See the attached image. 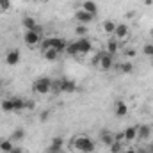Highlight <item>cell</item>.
Returning a JSON list of instances; mask_svg holds the SVG:
<instances>
[{
  "instance_id": "6da1fadb",
  "label": "cell",
  "mask_w": 153,
  "mask_h": 153,
  "mask_svg": "<svg viewBox=\"0 0 153 153\" xmlns=\"http://www.w3.org/2000/svg\"><path fill=\"white\" fill-rule=\"evenodd\" d=\"M71 148L80 153H93L94 152V141L87 135H76L71 141Z\"/></svg>"
},
{
  "instance_id": "7a4b0ae2",
  "label": "cell",
  "mask_w": 153,
  "mask_h": 153,
  "mask_svg": "<svg viewBox=\"0 0 153 153\" xmlns=\"http://www.w3.org/2000/svg\"><path fill=\"white\" fill-rule=\"evenodd\" d=\"M41 48H43V52L45 50H57L59 53H62V52H66L68 43L61 38H46L41 43Z\"/></svg>"
},
{
  "instance_id": "3957f363",
  "label": "cell",
  "mask_w": 153,
  "mask_h": 153,
  "mask_svg": "<svg viewBox=\"0 0 153 153\" xmlns=\"http://www.w3.org/2000/svg\"><path fill=\"white\" fill-rule=\"evenodd\" d=\"M52 89L53 93H75L76 91V84L71 78H61L57 82H52Z\"/></svg>"
},
{
  "instance_id": "277c9868",
  "label": "cell",
  "mask_w": 153,
  "mask_h": 153,
  "mask_svg": "<svg viewBox=\"0 0 153 153\" xmlns=\"http://www.w3.org/2000/svg\"><path fill=\"white\" fill-rule=\"evenodd\" d=\"M94 64L102 70V71H109L112 66H114V57L107 52H102L96 59H94Z\"/></svg>"
},
{
  "instance_id": "5b68a950",
  "label": "cell",
  "mask_w": 153,
  "mask_h": 153,
  "mask_svg": "<svg viewBox=\"0 0 153 153\" xmlns=\"http://www.w3.org/2000/svg\"><path fill=\"white\" fill-rule=\"evenodd\" d=\"M32 89H34L38 94H48V93L52 91V78H48V76H41V78H38V80L34 82Z\"/></svg>"
},
{
  "instance_id": "8992f818",
  "label": "cell",
  "mask_w": 153,
  "mask_h": 153,
  "mask_svg": "<svg viewBox=\"0 0 153 153\" xmlns=\"http://www.w3.org/2000/svg\"><path fill=\"white\" fill-rule=\"evenodd\" d=\"M75 45H76V50H78V55H87V53L93 52V43L87 38H78L75 41Z\"/></svg>"
},
{
  "instance_id": "52a82bcc",
  "label": "cell",
  "mask_w": 153,
  "mask_h": 153,
  "mask_svg": "<svg viewBox=\"0 0 153 153\" xmlns=\"http://www.w3.org/2000/svg\"><path fill=\"white\" fill-rule=\"evenodd\" d=\"M39 41H41V34L36 32V30H25V34H23V43L27 45V46H36L39 45Z\"/></svg>"
},
{
  "instance_id": "ba28073f",
  "label": "cell",
  "mask_w": 153,
  "mask_h": 153,
  "mask_svg": "<svg viewBox=\"0 0 153 153\" xmlns=\"http://www.w3.org/2000/svg\"><path fill=\"white\" fill-rule=\"evenodd\" d=\"M75 20L80 23V25H89V23L94 20V14L84 11V9H78V11L75 13Z\"/></svg>"
},
{
  "instance_id": "9c48e42d",
  "label": "cell",
  "mask_w": 153,
  "mask_h": 153,
  "mask_svg": "<svg viewBox=\"0 0 153 153\" xmlns=\"http://www.w3.org/2000/svg\"><path fill=\"white\" fill-rule=\"evenodd\" d=\"M20 59H22V53H20L18 48H13L5 53V64L7 66H16L20 62Z\"/></svg>"
},
{
  "instance_id": "30bf717a",
  "label": "cell",
  "mask_w": 153,
  "mask_h": 153,
  "mask_svg": "<svg viewBox=\"0 0 153 153\" xmlns=\"http://www.w3.org/2000/svg\"><path fill=\"white\" fill-rule=\"evenodd\" d=\"M22 25L25 27V30H36V32L41 34V27L38 25V22H36L32 16H25V18H23V22H22Z\"/></svg>"
},
{
  "instance_id": "8fae6325",
  "label": "cell",
  "mask_w": 153,
  "mask_h": 153,
  "mask_svg": "<svg viewBox=\"0 0 153 153\" xmlns=\"http://www.w3.org/2000/svg\"><path fill=\"white\" fill-rule=\"evenodd\" d=\"M128 25H125V23H117L116 25V30H114V36L117 41H123V39L128 38Z\"/></svg>"
},
{
  "instance_id": "7c38bea8",
  "label": "cell",
  "mask_w": 153,
  "mask_h": 153,
  "mask_svg": "<svg viewBox=\"0 0 153 153\" xmlns=\"http://www.w3.org/2000/svg\"><path fill=\"white\" fill-rule=\"evenodd\" d=\"M114 112H116V116H119V117H125V116L128 114V105H126L123 100H117L114 103Z\"/></svg>"
},
{
  "instance_id": "4fadbf2b",
  "label": "cell",
  "mask_w": 153,
  "mask_h": 153,
  "mask_svg": "<svg viewBox=\"0 0 153 153\" xmlns=\"http://www.w3.org/2000/svg\"><path fill=\"white\" fill-rule=\"evenodd\" d=\"M116 68H117V71L119 73H123V75H130V73H134V64L132 62H119V64H116Z\"/></svg>"
},
{
  "instance_id": "5bb4252c",
  "label": "cell",
  "mask_w": 153,
  "mask_h": 153,
  "mask_svg": "<svg viewBox=\"0 0 153 153\" xmlns=\"http://www.w3.org/2000/svg\"><path fill=\"white\" fill-rule=\"evenodd\" d=\"M105 48H107V53H111V55L114 57L116 53H117V50H119V41H117L116 38L109 39V41H107V46H105Z\"/></svg>"
},
{
  "instance_id": "9a60e30c",
  "label": "cell",
  "mask_w": 153,
  "mask_h": 153,
  "mask_svg": "<svg viewBox=\"0 0 153 153\" xmlns=\"http://www.w3.org/2000/svg\"><path fill=\"white\" fill-rule=\"evenodd\" d=\"M150 135H152V128H150L148 125H141V126H137V137H139V139L146 141Z\"/></svg>"
},
{
  "instance_id": "2e32d148",
  "label": "cell",
  "mask_w": 153,
  "mask_h": 153,
  "mask_svg": "<svg viewBox=\"0 0 153 153\" xmlns=\"http://www.w3.org/2000/svg\"><path fill=\"white\" fill-rule=\"evenodd\" d=\"M100 139H102V143H103L105 146H111V144L114 143V134H111L109 130H103V132L100 134Z\"/></svg>"
},
{
  "instance_id": "e0dca14e",
  "label": "cell",
  "mask_w": 153,
  "mask_h": 153,
  "mask_svg": "<svg viewBox=\"0 0 153 153\" xmlns=\"http://www.w3.org/2000/svg\"><path fill=\"white\" fill-rule=\"evenodd\" d=\"M82 9L87 11V13H91V14H94V16H96V13H98V7H96V4H94L93 0H85V2L82 4Z\"/></svg>"
},
{
  "instance_id": "ac0fdd59",
  "label": "cell",
  "mask_w": 153,
  "mask_h": 153,
  "mask_svg": "<svg viewBox=\"0 0 153 153\" xmlns=\"http://www.w3.org/2000/svg\"><path fill=\"white\" fill-rule=\"evenodd\" d=\"M123 134H125V141H128V143H130V141L137 139V126H128Z\"/></svg>"
},
{
  "instance_id": "d6986e66",
  "label": "cell",
  "mask_w": 153,
  "mask_h": 153,
  "mask_svg": "<svg viewBox=\"0 0 153 153\" xmlns=\"http://www.w3.org/2000/svg\"><path fill=\"white\" fill-rule=\"evenodd\" d=\"M25 105H27V100H23V98H13V107H14V112L23 111V109H25Z\"/></svg>"
},
{
  "instance_id": "ffe728a7",
  "label": "cell",
  "mask_w": 153,
  "mask_h": 153,
  "mask_svg": "<svg viewBox=\"0 0 153 153\" xmlns=\"http://www.w3.org/2000/svg\"><path fill=\"white\" fill-rule=\"evenodd\" d=\"M14 148V144H13V139H5V141H0V152L4 153H9L11 150Z\"/></svg>"
},
{
  "instance_id": "44dd1931",
  "label": "cell",
  "mask_w": 153,
  "mask_h": 153,
  "mask_svg": "<svg viewBox=\"0 0 153 153\" xmlns=\"http://www.w3.org/2000/svg\"><path fill=\"white\" fill-rule=\"evenodd\" d=\"M116 25H117V23H114L112 20H105V22H103V30H105V34H114Z\"/></svg>"
},
{
  "instance_id": "7402d4cb",
  "label": "cell",
  "mask_w": 153,
  "mask_h": 153,
  "mask_svg": "<svg viewBox=\"0 0 153 153\" xmlns=\"http://www.w3.org/2000/svg\"><path fill=\"white\" fill-rule=\"evenodd\" d=\"M43 55H45L46 61H57V59H59V52H57V50H45Z\"/></svg>"
},
{
  "instance_id": "603a6c76",
  "label": "cell",
  "mask_w": 153,
  "mask_h": 153,
  "mask_svg": "<svg viewBox=\"0 0 153 153\" xmlns=\"http://www.w3.org/2000/svg\"><path fill=\"white\" fill-rule=\"evenodd\" d=\"M0 109H2L4 112H14V107H13V98H11V100H4V102L0 103Z\"/></svg>"
},
{
  "instance_id": "cb8c5ba5",
  "label": "cell",
  "mask_w": 153,
  "mask_h": 153,
  "mask_svg": "<svg viewBox=\"0 0 153 153\" xmlns=\"http://www.w3.org/2000/svg\"><path fill=\"white\" fill-rule=\"evenodd\" d=\"M23 137H25V130H23V128H16V130L13 132V137H11V139H13V141H22Z\"/></svg>"
},
{
  "instance_id": "d4e9b609",
  "label": "cell",
  "mask_w": 153,
  "mask_h": 153,
  "mask_svg": "<svg viewBox=\"0 0 153 153\" xmlns=\"http://www.w3.org/2000/svg\"><path fill=\"white\" fill-rule=\"evenodd\" d=\"M66 53H68V55H73V57H76V55H78V50H76V45H75V43H68Z\"/></svg>"
},
{
  "instance_id": "484cf974",
  "label": "cell",
  "mask_w": 153,
  "mask_h": 153,
  "mask_svg": "<svg viewBox=\"0 0 153 153\" xmlns=\"http://www.w3.org/2000/svg\"><path fill=\"white\" fill-rule=\"evenodd\" d=\"M75 34H78L80 38H85L87 36V25H76Z\"/></svg>"
},
{
  "instance_id": "4316f807",
  "label": "cell",
  "mask_w": 153,
  "mask_h": 153,
  "mask_svg": "<svg viewBox=\"0 0 153 153\" xmlns=\"http://www.w3.org/2000/svg\"><path fill=\"white\" fill-rule=\"evenodd\" d=\"M11 9V0H0V11H9Z\"/></svg>"
},
{
  "instance_id": "83f0119b",
  "label": "cell",
  "mask_w": 153,
  "mask_h": 153,
  "mask_svg": "<svg viewBox=\"0 0 153 153\" xmlns=\"http://www.w3.org/2000/svg\"><path fill=\"white\" fill-rule=\"evenodd\" d=\"M143 52H144V55L153 57V45H144V46H143Z\"/></svg>"
},
{
  "instance_id": "f1b7e54d",
  "label": "cell",
  "mask_w": 153,
  "mask_h": 153,
  "mask_svg": "<svg viewBox=\"0 0 153 153\" xmlns=\"http://www.w3.org/2000/svg\"><path fill=\"white\" fill-rule=\"evenodd\" d=\"M45 153H62V148H57V146L50 144V146L46 148V152H45Z\"/></svg>"
},
{
  "instance_id": "f546056e",
  "label": "cell",
  "mask_w": 153,
  "mask_h": 153,
  "mask_svg": "<svg viewBox=\"0 0 153 153\" xmlns=\"http://www.w3.org/2000/svg\"><path fill=\"white\" fill-rule=\"evenodd\" d=\"M111 152L112 153H121V143H112V144H111Z\"/></svg>"
},
{
  "instance_id": "4dcf8cb0",
  "label": "cell",
  "mask_w": 153,
  "mask_h": 153,
  "mask_svg": "<svg viewBox=\"0 0 153 153\" xmlns=\"http://www.w3.org/2000/svg\"><path fill=\"white\" fill-rule=\"evenodd\" d=\"M52 144L57 146V148H62V137H53L52 139Z\"/></svg>"
},
{
  "instance_id": "1f68e13d",
  "label": "cell",
  "mask_w": 153,
  "mask_h": 153,
  "mask_svg": "<svg viewBox=\"0 0 153 153\" xmlns=\"http://www.w3.org/2000/svg\"><path fill=\"white\" fill-rule=\"evenodd\" d=\"M114 141H116V143H121V141H125V134H123V132L116 134V135H114Z\"/></svg>"
},
{
  "instance_id": "d6a6232c",
  "label": "cell",
  "mask_w": 153,
  "mask_h": 153,
  "mask_svg": "<svg viewBox=\"0 0 153 153\" xmlns=\"http://www.w3.org/2000/svg\"><path fill=\"white\" fill-rule=\"evenodd\" d=\"M125 53H126V57H128V59H132V57H135V55H137V52H135V48H134V50L130 48V50H126Z\"/></svg>"
},
{
  "instance_id": "836d02e7",
  "label": "cell",
  "mask_w": 153,
  "mask_h": 153,
  "mask_svg": "<svg viewBox=\"0 0 153 153\" xmlns=\"http://www.w3.org/2000/svg\"><path fill=\"white\" fill-rule=\"evenodd\" d=\"M48 116H50L48 111H43V112H41V121H46V117H48Z\"/></svg>"
},
{
  "instance_id": "e575fe53",
  "label": "cell",
  "mask_w": 153,
  "mask_h": 153,
  "mask_svg": "<svg viewBox=\"0 0 153 153\" xmlns=\"http://www.w3.org/2000/svg\"><path fill=\"white\" fill-rule=\"evenodd\" d=\"M9 153H23V150H22L20 146H14V148H13V150H11Z\"/></svg>"
},
{
  "instance_id": "d590c367",
  "label": "cell",
  "mask_w": 153,
  "mask_h": 153,
  "mask_svg": "<svg viewBox=\"0 0 153 153\" xmlns=\"http://www.w3.org/2000/svg\"><path fill=\"white\" fill-rule=\"evenodd\" d=\"M25 109H34V102H27V105H25Z\"/></svg>"
},
{
  "instance_id": "8d00e7d4",
  "label": "cell",
  "mask_w": 153,
  "mask_h": 153,
  "mask_svg": "<svg viewBox=\"0 0 153 153\" xmlns=\"http://www.w3.org/2000/svg\"><path fill=\"white\" fill-rule=\"evenodd\" d=\"M121 153H137L134 148H128V150H125V152H121Z\"/></svg>"
},
{
  "instance_id": "74e56055",
  "label": "cell",
  "mask_w": 153,
  "mask_h": 153,
  "mask_svg": "<svg viewBox=\"0 0 153 153\" xmlns=\"http://www.w3.org/2000/svg\"><path fill=\"white\" fill-rule=\"evenodd\" d=\"M146 150H148V152H150V153H153V143H152V144H150V146H148V148H146Z\"/></svg>"
},
{
  "instance_id": "f35d334b",
  "label": "cell",
  "mask_w": 153,
  "mask_h": 153,
  "mask_svg": "<svg viewBox=\"0 0 153 153\" xmlns=\"http://www.w3.org/2000/svg\"><path fill=\"white\" fill-rule=\"evenodd\" d=\"M143 2H144V4H148V5H152V4H153V0H143Z\"/></svg>"
},
{
  "instance_id": "ab89813d",
  "label": "cell",
  "mask_w": 153,
  "mask_h": 153,
  "mask_svg": "<svg viewBox=\"0 0 153 153\" xmlns=\"http://www.w3.org/2000/svg\"><path fill=\"white\" fill-rule=\"evenodd\" d=\"M137 153H150L148 150H141V152H137Z\"/></svg>"
},
{
  "instance_id": "60d3db41",
  "label": "cell",
  "mask_w": 153,
  "mask_h": 153,
  "mask_svg": "<svg viewBox=\"0 0 153 153\" xmlns=\"http://www.w3.org/2000/svg\"><path fill=\"white\" fill-rule=\"evenodd\" d=\"M150 34H152V38H153V29H152V32H150Z\"/></svg>"
},
{
  "instance_id": "b9f144b4",
  "label": "cell",
  "mask_w": 153,
  "mask_h": 153,
  "mask_svg": "<svg viewBox=\"0 0 153 153\" xmlns=\"http://www.w3.org/2000/svg\"><path fill=\"white\" fill-rule=\"evenodd\" d=\"M36 2H43V0H36Z\"/></svg>"
},
{
  "instance_id": "7bdbcfd3",
  "label": "cell",
  "mask_w": 153,
  "mask_h": 153,
  "mask_svg": "<svg viewBox=\"0 0 153 153\" xmlns=\"http://www.w3.org/2000/svg\"><path fill=\"white\" fill-rule=\"evenodd\" d=\"M152 66H153V61H152Z\"/></svg>"
}]
</instances>
